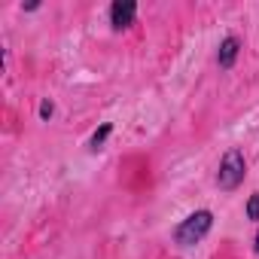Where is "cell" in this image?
I'll list each match as a JSON object with an SVG mask.
<instances>
[{"mask_svg": "<svg viewBox=\"0 0 259 259\" xmlns=\"http://www.w3.org/2000/svg\"><path fill=\"white\" fill-rule=\"evenodd\" d=\"M210 229H213V213H210V210H195V213H189L183 223H177L174 241H177L180 247H192V244H198L201 238H207Z\"/></svg>", "mask_w": 259, "mask_h": 259, "instance_id": "obj_1", "label": "cell"}, {"mask_svg": "<svg viewBox=\"0 0 259 259\" xmlns=\"http://www.w3.org/2000/svg\"><path fill=\"white\" fill-rule=\"evenodd\" d=\"M247 177V162H244V153L241 150H229L220 162V171H217V186L223 192H232L244 183Z\"/></svg>", "mask_w": 259, "mask_h": 259, "instance_id": "obj_2", "label": "cell"}, {"mask_svg": "<svg viewBox=\"0 0 259 259\" xmlns=\"http://www.w3.org/2000/svg\"><path fill=\"white\" fill-rule=\"evenodd\" d=\"M135 22H138V4L135 0H116V4L110 7V25L116 31L132 28Z\"/></svg>", "mask_w": 259, "mask_h": 259, "instance_id": "obj_3", "label": "cell"}, {"mask_svg": "<svg viewBox=\"0 0 259 259\" xmlns=\"http://www.w3.org/2000/svg\"><path fill=\"white\" fill-rule=\"evenodd\" d=\"M238 55H241V40L229 34V37L220 43V49H217V64H220V70H232L235 61H238Z\"/></svg>", "mask_w": 259, "mask_h": 259, "instance_id": "obj_4", "label": "cell"}, {"mask_svg": "<svg viewBox=\"0 0 259 259\" xmlns=\"http://www.w3.org/2000/svg\"><path fill=\"white\" fill-rule=\"evenodd\" d=\"M110 135H113V125H110V122H104V125L98 128V132L89 138V150H95V153H98V150L107 144V138H110Z\"/></svg>", "mask_w": 259, "mask_h": 259, "instance_id": "obj_5", "label": "cell"}, {"mask_svg": "<svg viewBox=\"0 0 259 259\" xmlns=\"http://www.w3.org/2000/svg\"><path fill=\"white\" fill-rule=\"evenodd\" d=\"M244 213H247V220L259 223V192H253V195L247 198V207H244Z\"/></svg>", "mask_w": 259, "mask_h": 259, "instance_id": "obj_6", "label": "cell"}, {"mask_svg": "<svg viewBox=\"0 0 259 259\" xmlns=\"http://www.w3.org/2000/svg\"><path fill=\"white\" fill-rule=\"evenodd\" d=\"M52 113H55V104L46 98V101L40 104V119H52Z\"/></svg>", "mask_w": 259, "mask_h": 259, "instance_id": "obj_7", "label": "cell"}, {"mask_svg": "<svg viewBox=\"0 0 259 259\" xmlns=\"http://www.w3.org/2000/svg\"><path fill=\"white\" fill-rule=\"evenodd\" d=\"M253 250L259 253V229H256V235H253Z\"/></svg>", "mask_w": 259, "mask_h": 259, "instance_id": "obj_8", "label": "cell"}]
</instances>
